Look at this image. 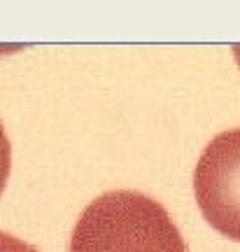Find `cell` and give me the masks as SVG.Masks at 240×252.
Masks as SVG:
<instances>
[{
  "label": "cell",
  "mask_w": 240,
  "mask_h": 252,
  "mask_svg": "<svg viewBox=\"0 0 240 252\" xmlns=\"http://www.w3.org/2000/svg\"><path fill=\"white\" fill-rule=\"evenodd\" d=\"M70 252H187V243L159 201L119 189L82 210Z\"/></svg>",
  "instance_id": "6da1fadb"
},
{
  "label": "cell",
  "mask_w": 240,
  "mask_h": 252,
  "mask_svg": "<svg viewBox=\"0 0 240 252\" xmlns=\"http://www.w3.org/2000/svg\"><path fill=\"white\" fill-rule=\"evenodd\" d=\"M194 194L210 226L240 241V128L205 145L194 171Z\"/></svg>",
  "instance_id": "7a4b0ae2"
},
{
  "label": "cell",
  "mask_w": 240,
  "mask_h": 252,
  "mask_svg": "<svg viewBox=\"0 0 240 252\" xmlns=\"http://www.w3.org/2000/svg\"><path fill=\"white\" fill-rule=\"evenodd\" d=\"M9 171H12V145H9L7 133H5V126L0 124V194L5 191Z\"/></svg>",
  "instance_id": "3957f363"
},
{
  "label": "cell",
  "mask_w": 240,
  "mask_h": 252,
  "mask_svg": "<svg viewBox=\"0 0 240 252\" xmlns=\"http://www.w3.org/2000/svg\"><path fill=\"white\" fill-rule=\"evenodd\" d=\"M0 252H37L33 245L24 243L21 238L0 231Z\"/></svg>",
  "instance_id": "277c9868"
},
{
  "label": "cell",
  "mask_w": 240,
  "mask_h": 252,
  "mask_svg": "<svg viewBox=\"0 0 240 252\" xmlns=\"http://www.w3.org/2000/svg\"><path fill=\"white\" fill-rule=\"evenodd\" d=\"M233 56H236V61H238V65H240V45L233 47Z\"/></svg>",
  "instance_id": "5b68a950"
}]
</instances>
